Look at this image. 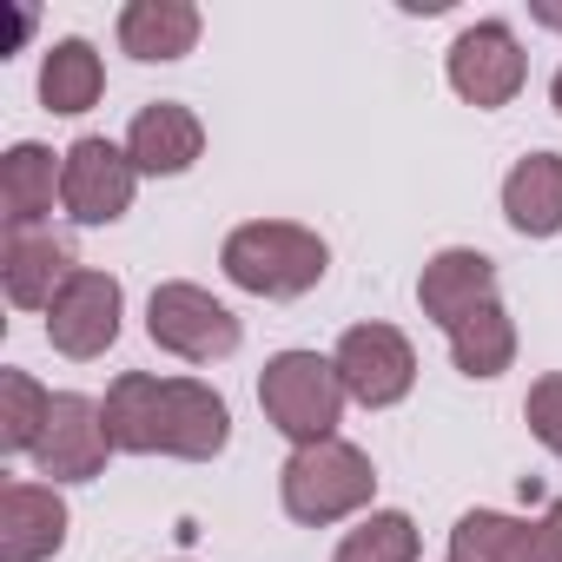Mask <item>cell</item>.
I'll use <instances>...</instances> for the list:
<instances>
[{
	"label": "cell",
	"instance_id": "1",
	"mask_svg": "<svg viewBox=\"0 0 562 562\" xmlns=\"http://www.w3.org/2000/svg\"><path fill=\"white\" fill-rule=\"evenodd\" d=\"M106 437L126 457H179V463H212L232 443V411L212 384L199 378H153V371H120L106 384Z\"/></svg>",
	"mask_w": 562,
	"mask_h": 562
},
{
	"label": "cell",
	"instance_id": "2",
	"mask_svg": "<svg viewBox=\"0 0 562 562\" xmlns=\"http://www.w3.org/2000/svg\"><path fill=\"white\" fill-rule=\"evenodd\" d=\"M218 265L251 299H305L331 271V245L312 225H292V218H245V225L225 232Z\"/></svg>",
	"mask_w": 562,
	"mask_h": 562
},
{
	"label": "cell",
	"instance_id": "3",
	"mask_svg": "<svg viewBox=\"0 0 562 562\" xmlns=\"http://www.w3.org/2000/svg\"><path fill=\"white\" fill-rule=\"evenodd\" d=\"M378 496V470L358 443L331 437V443H305L285 457V470H278V503H285L292 522L305 529H325V522H345L358 509H371Z\"/></svg>",
	"mask_w": 562,
	"mask_h": 562
},
{
	"label": "cell",
	"instance_id": "4",
	"mask_svg": "<svg viewBox=\"0 0 562 562\" xmlns=\"http://www.w3.org/2000/svg\"><path fill=\"white\" fill-rule=\"evenodd\" d=\"M258 411L278 437H292V450L305 443H331L338 417H345V384L338 364L318 351H278L258 371Z\"/></svg>",
	"mask_w": 562,
	"mask_h": 562
},
{
	"label": "cell",
	"instance_id": "5",
	"mask_svg": "<svg viewBox=\"0 0 562 562\" xmlns=\"http://www.w3.org/2000/svg\"><path fill=\"white\" fill-rule=\"evenodd\" d=\"M146 338L159 351H172L179 364H218L238 351V318L205 292V285H186V278H166L146 299Z\"/></svg>",
	"mask_w": 562,
	"mask_h": 562
},
{
	"label": "cell",
	"instance_id": "6",
	"mask_svg": "<svg viewBox=\"0 0 562 562\" xmlns=\"http://www.w3.org/2000/svg\"><path fill=\"white\" fill-rule=\"evenodd\" d=\"M139 192V166L126 159V146L87 133L60 153V205L74 225H120L133 212Z\"/></svg>",
	"mask_w": 562,
	"mask_h": 562
},
{
	"label": "cell",
	"instance_id": "7",
	"mask_svg": "<svg viewBox=\"0 0 562 562\" xmlns=\"http://www.w3.org/2000/svg\"><path fill=\"white\" fill-rule=\"evenodd\" d=\"M331 364H338L345 397L364 404V411H391V404H404L411 384H417V351H411V338H404L397 325H351V331L338 338Z\"/></svg>",
	"mask_w": 562,
	"mask_h": 562
},
{
	"label": "cell",
	"instance_id": "8",
	"mask_svg": "<svg viewBox=\"0 0 562 562\" xmlns=\"http://www.w3.org/2000/svg\"><path fill=\"white\" fill-rule=\"evenodd\" d=\"M120 312H126L120 278L80 265V271L67 278V292L54 299V312H47V345H54L60 358H74V364H93V358L113 351V338H120Z\"/></svg>",
	"mask_w": 562,
	"mask_h": 562
},
{
	"label": "cell",
	"instance_id": "9",
	"mask_svg": "<svg viewBox=\"0 0 562 562\" xmlns=\"http://www.w3.org/2000/svg\"><path fill=\"white\" fill-rule=\"evenodd\" d=\"M529 80V60H522V41L503 27V21H476L450 41V87L457 100H470L476 113H496L522 93Z\"/></svg>",
	"mask_w": 562,
	"mask_h": 562
},
{
	"label": "cell",
	"instance_id": "10",
	"mask_svg": "<svg viewBox=\"0 0 562 562\" xmlns=\"http://www.w3.org/2000/svg\"><path fill=\"white\" fill-rule=\"evenodd\" d=\"M450 562H562V496L542 516H503V509L457 516Z\"/></svg>",
	"mask_w": 562,
	"mask_h": 562
},
{
	"label": "cell",
	"instance_id": "11",
	"mask_svg": "<svg viewBox=\"0 0 562 562\" xmlns=\"http://www.w3.org/2000/svg\"><path fill=\"white\" fill-rule=\"evenodd\" d=\"M106 457H113V437H106L100 404L80 397V391H60L54 417H47V430L34 443V470L54 476V483H93L106 470Z\"/></svg>",
	"mask_w": 562,
	"mask_h": 562
},
{
	"label": "cell",
	"instance_id": "12",
	"mask_svg": "<svg viewBox=\"0 0 562 562\" xmlns=\"http://www.w3.org/2000/svg\"><path fill=\"white\" fill-rule=\"evenodd\" d=\"M74 245L54 238L47 225H27V232H8L0 238V285H8V299L21 312H54V299L67 292L74 278Z\"/></svg>",
	"mask_w": 562,
	"mask_h": 562
},
{
	"label": "cell",
	"instance_id": "13",
	"mask_svg": "<svg viewBox=\"0 0 562 562\" xmlns=\"http://www.w3.org/2000/svg\"><path fill=\"white\" fill-rule=\"evenodd\" d=\"M199 153H205V126L179 100H153L126 126V159L139 166V179H179L199 166Z\"/></svg>",
	"mask_w": 562,
	"mask_h": 562
},
{
	"label": "cell",
	"instance_id": "14",
	"mask_svg": "<svg viewBox=\"0 0 562 562\" xmlns=\"http://www.w3.org/2000/svg\"><path fill=\"white\" fill-rule=\"evenodd\" d=\"M67 503L54 483H8L0 490V562H47L67 549Z\"/></svg>",
	"mask_w": 562,
	"mask_h": 562
},
{
	"label": "cell",
	"instance_id": "15",
	"mask_svg": "<svg viewBox=\"0 0 562 562\" xmlns=\"http://www.w3.org/2000/svg\"><path fill=\"white\" fill-rule=\"evenodd\" d=\"M496 299V258H483V251H470V245H450V251H437L430 265H424V278H417V305H424V318L430 325H457V318H470L476 305H490Z\"/></svg>",
	"mask_w": 562,
	"mask_h": 562
},
{
	"label": "cell",
	"instance_id": "16",
	"mask_svg": "<svg viewBox=\"0 0 562 562\" xmlns=\"http://www.w3.org/2000/svg\"><path fill=\"white\" fill-rule=\"evenodd\" d=\"M199 8L192 0H126L120 8V47L146 67L159 60H186L199 47Z\"/></svg>",
	"mask_w": 562,
	"mask_h": 562
},
{
	"label": "cell",
	"instance_id": "17",
	"mask_svg": "<svg viewBox=\"0 0 562 562\" xmlns=\"http://www.w3.org/2000/svg\"><path fill=\"white\" fill-rule=\"evenodd\" d=\"M60 199V159L54 146L41 139H21L8 146V159H0V218H8V232H27L54 212Z\"/></svg>",
	"mask_w": 562,
	"mask_h": 562
},
{
	"label": "cell",
	"instance_id": "18",
	"mask_svg": "<svg viewBox=\"0 0 562 562\" xmlns=\"http://www.w3.org/2000/svg\"><path fill=\"white\" fill-rule=\"evenodd\" d=\"M503 218L522 238H555L562 232V153H522L503 179Z\"/></svg>",
	"mask_w": 562,
	"mask_h": 562
},
{
	"label": "cell",
	"instance_id": "19",
	"mask_svg": "<svg viewBox=\"0 0 562 562\" xmlns=\"http://www.w3.org/2000/svg\"><path fill=\"white\" fill-rule=\"evenodd\" d=\"M443 338H450V364H457L463 378H476V384H490V378H503V371L516 364V325H509L503 299L476 305V312L457 318Z\"/></svg>",
	"mask_w": 562,
	"mask_h": 562
},
{
	"label": "cell",
	"instance_id": "20",
	"mask_svg": "<svg viewBox=\"0 0 562 562\" xmlns=\"http://www.w3.org/2000/svg\"><path fill=\"white\" fill-rule=\"evenodd\" d=\"M100 93H106V67H100V54H93L87 41H54L47 60H41V106L74 120V113L100 106Z\"/></svg>",
	"mask_w": 562,
	"mask_h": 562
},
{
	"label": "cell",
	"instance_id": "21",
	"mask_svg": "<svg viewBox=\"0 0 562 562\" xmlns=\"http://www.w3.org/2000/svg\"><path fill=\"white\" fill-rule=\"evenodd\" d=\"M47 417H54V397H47L27 371H0V450H14V457L27 450V457H34Z\"/></svg>",
	"mask_w": 562,
	"mask_h": 562
},
{
	"label": "cell",
	"instance_id": "22",
	"mask_svg": "<svg viewBox=\"0 0 562 562\" xmlns=\"http://www.w3.org/2000/svg\"><path fill=\"white\" fill-rule=\"evenodd\" d=\"M331 562H417V522L404 509H371L358 529H345Z\"/></svg>",
	"mask_w": 562,
	"mask_h": 562
},
{
	"label": "cell",
	"instance_id": "23",
	"mask_svg": "<svg viewBox=\"0 0 562 562\" xmlns=\"http://www.w3.org/2000/svg\"><path fill=\"white\" fill-rule=\"evenodd\" d=\"M522 417H529V437H536L549 457H562V371H549V378L529 384Z\"/></svg>",
	"mask_w": 562,
	"mask_h": 562
},
{
	"label": "cell",
	"instance_id": "24",
	"mask_svg": "<svg viewBox=\"0 0 562 562\" xmlns=\"http://www.w3.org/2000/svg\"><path fill=\"white\" fill-rule=\"evenodd\" d=\"M536 21H542V27H562V8H536Z\"/></svg>",
	"mask_w": 562,
	"mask_h": 562
},
{
	"label": "cell",
	"instance_id": "25",
	"mask_svg": "<svg viewBox=\"0 0 562 562\" xmlns=\"http://www.w3.org/2000/svg\"><path fill=\"white\" fill-rule=\"evenodd\" d=\"M549 100H555V113H562V67H555V80H549Z\"/></svg>",
	"mask_w": 562,
	"mask_h": 562
}]
</instances>
